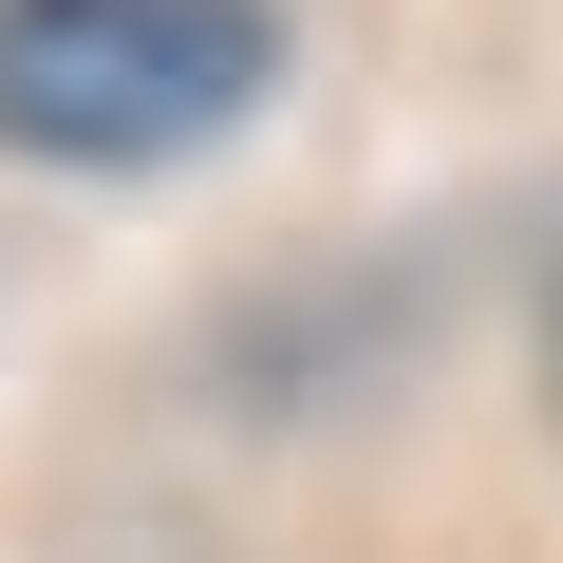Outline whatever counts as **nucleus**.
<instances>
[{"label": "nucleus", "instance_id": "obj_2", "mask_svg": "<svg viewBox=\"0 0 563 563\" xmlns=\"http://www.w3.org/2000/svg\"><path fill=\"white\" fill-rule=\"evenodd\" d=\"M544 413H563V244H544Z\"/></svg>", "mask_w": 563, "mask_h": 563}, {"label": "nucleus", "instance_id": "obj_1", "mask_svg": "<svg viewBox=\"0 0 563 563\" xmlns=\"http://www.w3.org/2000/svg\"><path fill=\"white\" fill-rule=\"evenodd\" d=\"M282 57V0H0V132L57 169L207 151Z\"/></svg>", "mask_w": 563, "mask_h": 563}]
</instances>
